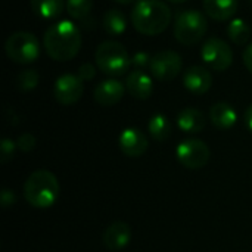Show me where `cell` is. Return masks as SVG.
I'll return each mask as SVG.
<instances>
[{"instance_id":"obj_32","label":"cell","mask_w":252,"mask_h":252,"mask_svg":"<svg viewBox=\"0 0 252 252\" xmlns=\"http://www.w3.org/2000/svg\"><path fill=\"white\" fill-rule=\"evenodd\" d=\"M114 1H117V3H120V4H130V3H133L134 0H114Z\"/></svg>"},{"instance_id":"obj_18","label":"cell","mask_w":252,"mask_h":252,"mask_svg":"<svg viewBox=\"0 0 252 252\" xmlns=\"http://www.w3.org/2000/svg\"><path fill=\"white\" fill-rule=\"evenodd\" d=\"M177 126L185 133H199L205 127V115L195 108H186L177 115Z\"/></svg>"},{"instance_id":"obj_7","label":"cell","mask_w":252,"mask_h":252,"mask_svg":"<svg viewBox=\"0 0 252 252\" xmlns=\"http://www.w3.org/2000/svg\"><path fill=\"white\" fill-rule=\"evenodd\" d=\"M201 58L208 68L217 72H223L229 69L233 62V50L224 40L211 37L202 44Z\"/></svg>"},{"instance_id":"obj_8","label":"cell","mask_w":252,"mask_h":252,"mask_svg":"<svg viewBox=\"0 0 252 252\" xmlns=\"http://www.w3.org/2000/svg\"><path fill=\"white\" fill-rule=\"evenodd\" d=\"M177 161L189 170H199L205 167L211 158L208 145L199 139H186L179 143L176 149Z\"/></svg>"},{"instance_id":"obj_10","label":"cell","mask_w":252,"mask_h":252,"mask_svg":"<svg viewBox=\"0 0 252 252\" xmlns=\"http://www.w3.org/2000/svg\"><path fill=\"white\" fill-rule=\"evenodd\" d=\"M84 92L83 80L75 74H63L56 78L53 86L55 99L65 106L77 103Z\"/></svg>"},{"instance_id":"obj_16","label":"cell","mask_w":252,"mask_h":252,"mask_svg":"<svg viewBox=\"0 0 252 252\" xmlns=\"http://www.w3.org/2000/svg\"><path fill=\"white\" fill-rule=\"evenodd\" d=\"M204 10L214 21H227L235 16L238 0H204Z\"/></svg>"},{"instance_id":"obj_34","label":"cell","mask_w":252,"mask_h":252,"mask_svg":"<svg viewBox=\"0 0 252 252\" xmlns=\"http://www.w3.org/2000/svg\"><path fill=\"white\" fill-rule=\"evenodd\" d=\"M250 1V4H251V7H252V0H248Z\"/></svg>"},{"instance_id":"obj_30","label":"cell","mask_w":252,"mask_h":252,"mask_svg":"<svg viewBox=\"0 0 252 252\" xmlns=\"http://www.w3.org/2000/svg\"><path fill=\"white\" fill-rule=\"evenodd\" d=\"M242 59H244V65L247 66V69L252 74V43L244 50Z\"/></svg>"},{"instance_id":"obj_31","label":"cell","mask_w":252,"mask_h":252,"mask_svg":"<svg viewBox=\"0 0 252 252\" xmlns=\"http://www.w3.org/2000/svg\"><path fill=\"white\" fill-rule=\"evenodd\" d=\"M245 123H247L248 130L252 133V105H250L248 109L245 111Z\"/></svg>"},{"instance_id":"obj_9","label":"cell","mask_w":252,"mask_h":252,"mask_svg":"<svg viewBox=\"0 0 252 252\" xmlns=\"http://www.w3.org/2000/svg\"><path fill=\"white\" fill-rule=\"evenodd\" d=\"M183 68L182 56L174 50H161L152 56L149 71L158 81L174 80Z\"/></svg>"},{"instance_id":"obj_22","label":"cell","mask_w":252,"mask_h":252,"mask_svg":"<svg viewBox=\"0 0 252 252\" xmlns=\"http://www.w3.org/2000/svg\"><path fill=\"white\" fill-rule=\"evenodd\" d=\"M251 35V28L250 25L242 19V18H235L229 22L227 25V37L238 46H244L248 43Z\"/></svg>"},{"instance_id":"obj_20","label":"cell","mask_w":252,"mask_h":252,"mask_svg":"<svg viewBox=\"0 0 252 252\" xmlns=\"http://www.w3.org/2000/svg\"><path fill=\"white\" fill-rule=\"evenodd\" d=\"M103 30L111 37L123 35L127 30V19L123 12L111 9L103 15Z\"/></svg>"},{"instance_id":"obj_27","label":"cell","mask_w":252,"mask_h":252,"mask_svg":"<svg viewBox=\"0 0 252 252\" xmlns=\"http://www.w3.org/2000/svg\"><path fill=\"white\" fill-rule=\"evenodd\" d=\"M35 143H37L35 137H34L32 134H30V133L21 134L19 139L16 140V146H18V149L22 151V152H30V151H32V149L35 148Z\"/></svg>"},{"instance_id":"obj_24","label":"cell","mask_w":252,"mask_h":252,"mask_svg":"<svg viewBox=\"0 0 252 252\" xmlns=\"http://www.w3.org/2000/svg\"><path fill=\"white\" fill-rule=\"evenodd\" d=\"M40 75L35 69H24L16 77V86L21 92H31L37 87Z\"/></svg>"},{"instance_id":"obj_17","label":"cell","mask_w":252,"mask_h":252,"mask_svg":"<svg viewBox=\"0 0 252 252\" xmlns=\"http://www.w3.org/2000/svg\"><path fill=\"white\" fill-rule=\"evenodd\" d=\"M210 118H211V123L217 128L229 130V128H232L236 124L238 114L232 108V105H229L226 102H217L210 109Z\"/></svg>"},{"instance_id":"obj_6","label":"cell","mask_w":252,"mask_h":252,"mask_svg":"<svg viewBox=\"0 0 252 252\" xmlns=\"http://www.w3.org/2000/svg\"><path fill=\"white\" fill-rule=\"evenodd\" d=\"M4 52L10 61L21 65H27L37 61L40 55V44L32 32L15 31L6 40Z\"/></svg>"},{"instance_id":"obj_14","label":"cell","mask_w":252,"mask_h":252,"mask_svg":"<svg viewBox=\"0 0 252 252\" xmlns=\"http://www.w3.org/2000/svg\"><path fill=\"white\" fill-rule=\"evenodd\" d=\"M103 245L111 251L123 250L131 241V229L124 221H115L106 227L102 236Z\"/></svg>"},{"instance_id":"obj_23","label":"cell","mask_w":252,"mask_h":252,"mask_svg":"<svg viewBox=\"0 0 252 252\" xmlns=\"http://www.w3.org/2000/svg\"><path fill=\"white\" fill-rule=\"evenodd\" d=\"M93 7V0H66V10L74 19H84Z\"/></svg>"},{"instance_id":"obj_12","label":"cell","mask_w":252,"mask_h":252,"mask_svg":"<svg viewBox=\"0 0 252 252\" xmlns=\"http://www.w3.org/2000/svg\"><path fill=\"white\" fill-rule=\"evenodd\" d=\"M126 90L127 89L121 81H118L115 78H108V80L100 81L94 87L93 99L102 106H114L123 99Z\"/></svg>"},{"instance_id":"obj_5","label":"cell","mask_w":252,"mask_h":252,"mask_svg":"<svg viewBox=\"0 0 252 252\" xmlns=\"http://www.w3.org/2000/svg\"><path fill=\"white\" fill-rule=\"evenodd\" d=\"M208 31V21L196 9H185L177 13L174 21V37L185 46L199 43Z\"/></svg>"},{"instance_id":"obj_15","label":"cell","mask_w":252,"mask_h":252,"mask_svg":"<svg viewBox=\"0 0 252 252\" xmlns=\"http://www.w3.org/2000/svg\"><path fill=\"white\" fill-rule=\"evenodd\" d=\"M126 89L133 97L139 100H145L151 97V94L154 93V81L151 75H148L145 71L134 69L127 75Z\"/></svg>"},{"instance_id":"obj_28","label":"cell","mask_w":252,"mask_h":252,"mask_svg":"<svg viewBox=\"0 0 252 252\" xmlns=\"http://www.w3.org/2000/svg\"><path fill=\"white\" fill-rule=\"evenodd\" d=\"M83 81H90V80H93L94 78V75H96V68H94V65L93 63H89V62H86V63H83V65H80V68H78V74H77Z\"/></svg>"},{"instance_id":"obj_1","label":"cell","mask_w":252,"mask_h":252,"mask_svg":"<svg viewBox=\"0 0 252 252\" xmlns=\"http://www.w3.org/2000/svg\"><path fill=\"white\" fill-rule=\"evenodd\" d=\"M81 41L80 28L66 19L52 24L43 37V46L47 55L58 62L74 59L81 49Z\"/></svg>"},{"instance_id":"obj_4","label":"cell","mask_w":252,"mask_h":252,"mask_svg":"<svg viewBox=\"0 0 252 252\" xmlns=\"http://www.w3.org/2000/svg\"><path fill=\"white\" fill-rule=\"evenodd\" d=\"M94 61L96 66L103 74L111 77L124 75L131 65V58L127 49L115 40H106L100 43L96 49Z\"/></svg>"},{"instance_id":"obj_3","label":"cell","mask_w":252,"mask_h":252,"mask_svg":"<svg viewBox=\"0 0 252 252\" xmlns=\"http://www.w3.org/2000/svg\"><path fill=\"white\" fill-rule=\"evenodd\" d=\"M59 182L49 170H37L24 183V196L34 208H49L59 196Z\"/></svg>"},{"instance_id":"obj_29","label":"cell","mask_w":252,"mask_h":252,"mask_svg":"<svg viewBox=\"0 0 252 252\" xmlns=\"http://www.w3.org/2000/svg\"><path fill=\"white\" fill-rule=\"evenodd\" d=\"M15 193L12 192V190H7V189H4L3 192H1V205H3V208H7V207H10V205H13L15 204Z\"/></svg>"},{"instance_id":"obj_19","label":"cell","mask_w":252,"mask_h":252,"mask_svg":"<svg viewBox=\"0 0 252 252\" xmlns=\"http://www.w3.org/2000/svg\"><path fill=\"white\" fill-rule=\"evenodd\" d=\"M31 9L35 15L44 19H53L58 18L63 7H66V3L63 0H30Z\"/></svg>"},{"instance_id":"obj_21","label":"cell","mask_w":252,"mask_h":252,"mask_svg":"<svg viewBox=\"0 0 252 252\" xmlns=\"http://www.w3.org/2000/svg\"><path fill=\"white\" fill-rule=\"evenodd\" d=\"M148 128H149V134L152 136V139H155L158 142L167 140L171 136V130H173L170 120L162 114L152 115L149 120Z\"/></svg>"},{"instance_id":"obj_26","label":"cell","mask_w":252,"mask_h":252,"mask_svg":"<svg viewBox=\"0 0 252 252\" xmlns=\"http://www.w3.org/2000/svg\"><path fill=\"white\" fill-rule=\"evenodd\" d=\"M151 61H152V56L148 52H136L131 56V65H134L136 69H140V71H143L145 68H149Z\"/></svg>"},{"instance_id":"obj_33","label":"cell","mask_w":252,"mask_h":252,"mask_svg":"<svg viewBox=\"0 0 252 252\" xmlns=\"http://www.w3.org/2000/svg\"><path fill=\"white\" fill-rule=\"evenodd\" d=\"M167 1L174 3V4H182V3H185V1H188V0H167Z\"/></svg>"},{"instance_id":"obj_2","label":"cell","mask_w":252,"mask_h":252,"mask_svg":"<svg viewBox=\"0 0 252 252\" xmlns=\"http://www.w3.org/2000/svg\"><path fill=\"white\" fill-rule=\"evenodd\" d=\"M171 22V9L162 0H139L131 10V24L143 35H158Z\"/></svg>"},{"instance_id":"obj_25","label":"cell","mask_w":252,"mask_h":252,"mask_svg":"<svg viewBox=\"0 0 252 252\" xmlns=\"http://www.w3.org/2000/svg\"><path fill=\"white\" fill-rule=\"evenodd\" d=\"M16 143L10 139H3L1 143H0V161L3 164L9 162L12 158H13V154H15V149H16Z\"/></svg>"},{"instance_id":"obj_13","label":"cell","mask_w":252,"mask_h":252,"mask_svg":"<svg viewBox=\"0 0 252 252\" xmlns=\"http://www.w3.org/2000/svg\"><path fill=\"white\" fill-rule=\"evenodd\" d=\"M185 87L193 94H205L213 84L211 72L201 65H193L188 68L183 74Z\"/></svg>"},{"instance_id":"obj_11","label":"cell","mask_w":252,"mask_h":252,"mask_svg":"<svg viewBox=\"0 0 252 252\" xmlns=\"http://www.w3.org/2000/svg\"><path fill=\"white\" fill-rule=\"evenodd\" d=\"M118 146L126 157L139 158L148 151L149 142L139 128L131 127V128H126L121 131L118 137Z\"/></svg>"}]
</instances>
